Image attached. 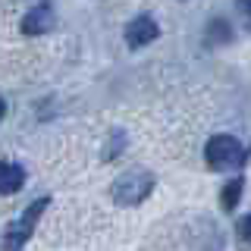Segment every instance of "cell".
Instances as JSON below:
<instances>
[{
	"mask_svg": "<svg viewBox=\"0 0 251 251\" xmlns=\"http://www.w3.org/2000/svg\"><path fill=\"white\" fill-rule=\"evenodd\" d=\"M44 207H47V198H38L35 204H28L25 207V214H22L16 223L6 229V235H3V251H19L22 245L28 242V235L35 232V223L41 220V214H44Z\"/></svg>",
	"mask_w": 251,
	"mask_h": 251,
	"instance_id": "3957f363",
	"label": "cell"
},
{
	"mask_svg": "<svg viewBox=\"0 0 251 251\" xmlns=\"http://www.w3.org/2000/svg\"><path fill=\"white\" fill-rule=\"evenodd\" d=\"M151 188H154V176L151 173H145V170H129V173H123L120 179L113 182V201L116 204H141L151 195Z\"/></svg>",
	"mask_w": 251,
	"mask_h": 251,
	"instance_id": "6da1fadb",
	"label": "cell"
},
{
	"mask_svg": "<svg viewBox=\"0 0 251 251\" xmlns=\"http://www.w3.org/2000/svg\"><path fill=\"white\" fill-rule=\"evenodd\" d=\"M157 35H160V28H157V22L151 16H138V19H132L129 25H126V44L129 47H145V44H151Z\"/></svg>",
	"mask_w": 251,
	"mask_h": 251,
	"instance_id": "277c9868",
	"label": "cell"
},
{
	"mask_svg": "<svg viewBox=\"0 0 251 251\" xmlns=\"http://www.w3.org/2000/svg\"><path fill=\"white\" fill-rule=\"evenodd\" d=\"M204 157H207L210 170H235V167H242V160H245V148H242V141H235L232 135H217V138L207 141Z\"/></svg>",
	"mask_w": 251,
	"mask_h": 251,
	"instance_id": "7a4b0ae2",
	"label": "cell"
},
{
	"mask_svg": "<svg viewBox=\"0 0 251 251\" xmlns=\"http://www.w3.org/2000/svg\"><path fill=\"white\" fill-rule=\"evenodd\" d=\"M3 110H6V104H3V98H0V120H3Z\"/></svg>",
	"mask_w": 251,
	"mask_h": 251,
	"instance_id": "30bf717a",
	"label": "cell"
},
{
	"mask_svg": "<svg viewBox=\"0 0 251 251\" xmlns=\"http://www.w3.org/2000/svg\"><path fill=\"white\" fill-rule=\"evenodd\" d=\"M239 235H242V242H245V245H251V214H248V217H242V223H239Z\"/></svg>",
	"mask_w": 251,
	"mask_h": 251,
	"instance_id": "ba28073f",
	"label": "cell"
},
{
	"mask_svg": "<svg viewBox=\"0 0 251 251\" xmlns=\"http://www.w3.org/2000/svg\"><path fill=\"white\" fill-rule=\"evenodd\" d=\"M53 28V13L50 6H35V10L25 13V19H22V31L25 35H44V31Z\"/></svg>",
	"mask_w": 251,
	"mask_h": 251,
	"instance_id": "5b68a950",
	"label": "cell"
},
{
	"mask_svg": "<svg viewBox=\"0 0 251 251\" xmlns=\"http://www.w3.org/2000/svg\"><path fill=\"white\" fill-rule=\"evenodd\" d=\"M239 10L245 13V19H248V25H251V0H239Z\"/></svg>",
	"mask_w": 251,
	"mask_h": 251,
	"instance_id": "9c48e42d",
	"label": "cell"
},
{
	"mask_svg": "<svg viewBox=\"0 0 251 251\" xmlns=\"http://www.w3.org/2000/svg\"><path fill=\"white\" fill-rule=\"evenodd\" d=\"M242 188H245L242 176L223 185V195H220V198H223V210H235V204H239V198H242Z\"/></svg>",
	"mask_w": 251,
	"mask_h": 251,
	"instance_id": "52a82bcc",
	"label": "cell"
},
{
	"mask_svg": "<svg viewBox=\"0 0 251 251\" xmlns=\"http://www.w3.org/2000/svg\"><path fill=\"white\" fill-rule=\"evenodd\" d=\"M22 182H25V176H22L19 167H13V163H0V195L19 192Z\"/></svg>",
	"mask_w": 251,
	"mask_h": 251,
	"instance_id": "8992f818",
	"label": "cell"
}]
</instances>
